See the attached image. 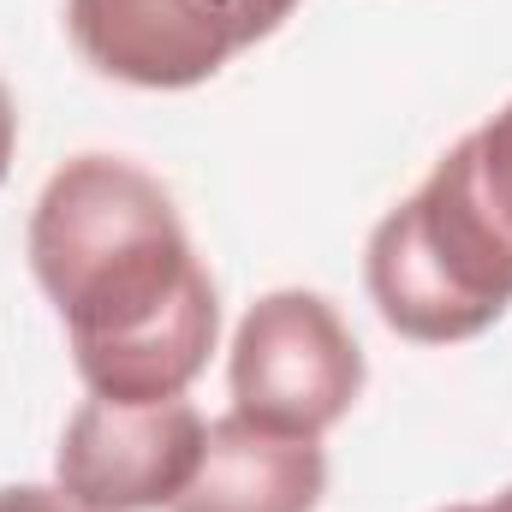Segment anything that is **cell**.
Segmentation results:
<instances>
[{
	"instance_id": "cell-1",
	"label": "cell",
	"mask_w": 512,
	"mask_h": 512,
	"mask_svg": "<svg viewBox=\"0 0 512 512\" xmlns=\"http://www.w3.org/2000/svg\"><path fill=\"white\" fill-rule=\"evenodd\" d=\"M30 274L66 322L90 393L185 399L209 370L221 298L155 173L126 155H72L30 209Z\"/></svg>"
},
{
	"instance_id": "cell-2",
	"label": "cell",
	"mask_w": 512,
	"mask_h": 512,
	"mask_svg": "<svg viewBox=\"0 0 512 512\" xmlns=\"http://www.w3.org/2000/svg\"><path fill=\"white\" fill-rule=\"evenodd\" d=\"M364 286L376 316L417 346L477 340L512 310V102L376 221Z\"/></svg>"
},
{
	"instance_id": "cell-3",
	"label": "cell",
	"mask_w": 512,
	"mask_h": 512,
	"mask_svg": "<svg viewBox=\"0 0 512 512\" xmlns=\"http://www.w3.org/2000/svg\"><path fill=\"white\" fill-rule=\"evenodd\" d=\"M364 376L370 370H364L358 334L346 328L334 298L310 286L262 292L245 310L233 334V358H227L233 411L286 435H310V441H322L358 405Z\"/></svg>"
},
{
	"instance_id": "cell-4",
	"label": "cell",
	"mask_w": 512,
	"mask_h": 512,
	"mask_svg": "<svg viewBox=\"0 0 512 512\" xmlns=\"http://www.w3.org/2000/svg\"><path fill=\"white\" fill-rule=\"evenodd\" d=\"M292 12L298 0H66V36L114 84L197 90Z\"/></svg>"
},
{
	"instance_id": "cell-5",
	"label": "cell",
	"mask_w": 512,
	"mask_h": 512,
	"mask_svg": "<svg viewBox=\"0 0 512 512\" xmlns=\"http://www.w3.org/2000/svg\"><path fill=\"white\" fill-rule=\"evenodd\" d=\"M203 435L209 423L191 399L120 405L90 393L66 417L54 489L84 512H167L203 459Z\"/></svg>"
},
{
	"instance_id": "cell-6",
	"label": "cell",
	"mask_w": 512,
	"mask_h": 512,
	"mask_svg": "<svg viewBox=\"0 0 512 512\" xmlns=\"http://www.w3.org/2000/svg\"><path fill=\"white\" fill-rule=\"evenodd\" d=\"M328 495V453L239 411L215 417L185 495L167 512H316Z\"/></svg>"
},
{
	"instance_id": "cell-7",
	"label": "cell",
	"mask_w": 512,
	"mask_h": 512,
	"mask_svg": "<svg viewBox=\"0 0 512 512\" xmlns=\"http://www.w3.org/2000/svg\"><path fill=\"white\" fill-rule=\"evenodd\" d=\"M0 512H84L66 501V489H42V483H6L0 489Z\"/></svg>"
},
{
	"instance_id": "cell-8",
	"label": "cell",
	"mask_w": 512,
	"mask_h": 512,
	"mask_svg": "<svg viewBox=\"0 0 512 512\" xmlns=\"http://www.w3.org/2000/svg\"><path fill=\"white\" fill-rule=\"evenodd\" d=\"M12 149H18V108H12L6 78H0V185H6V173H12Z\"/></svg>"
},
{
	"instance_id": "cell-9",
	"label": "cell",
	"mask_w": 512,
	"mask_h": 512,
	"mask_svg": "<svg viewBox=\"0 0 512 512\" xmlns=\"http://www.w3.org/2000/svg\"><path fill=\"white\" fill-rule=\"evenodd\" d=\"M441 512H512V483L501 495H489V501H459V507H441Z\"/></svg>"
}]
</instances>
